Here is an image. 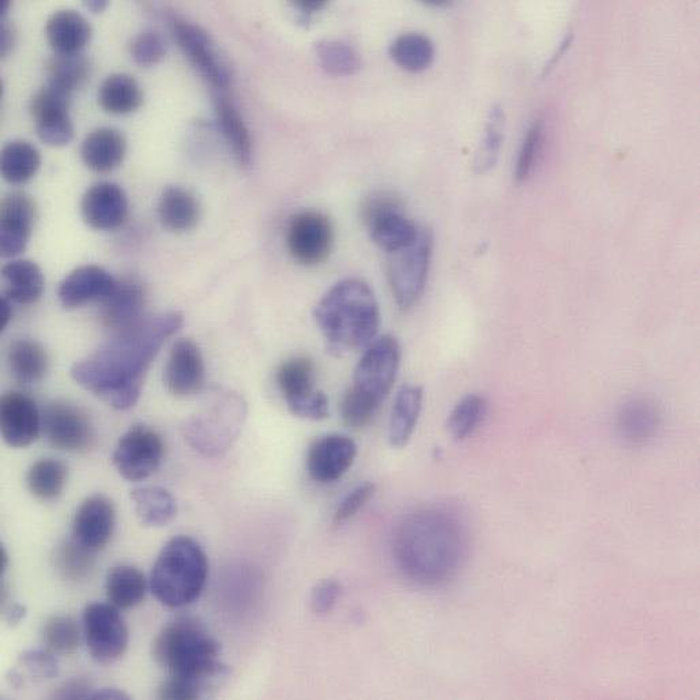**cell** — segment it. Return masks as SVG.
Segmentation results:
<instances>
[{
    "label": "cell",
    "mask_w": 700,
    "mask_h": 700,
    "mask_svg": "<svg viewBox=\"0 0 700 700\" xmlns=\"http://www.w3.org/2000/svg\"><path fill=\"white\" fill-rule=\"evenodd\" d=\"M183 326V315L164 313L143 318L72 367L79 386L117 411H129L141 397L149 367L168 338Z\"/></svg>",
    "instance_id": "6da1fadb"
},
{
    "label": "cell",
    "mask_w": 700,
    "mask_h": 700,
    "mask_svg": "<svg viewBox=\"0 0 700 700\" xmlns=\"http://www.w3.org/2000/svg\"><path fill=\"white\" fill-rule=\"evenodd\" d=\"M393 548L404 576L431 587L449 581L461 567L467 535L455 514L441 508H424L401 522Z\"/></svg>",
    "instance_id": "7a4b0ae2"
},
{
    "label": "cell",
    "mask_w": 700,
    "mask_h": 700,
    "mask_svg": "<svg viewBox=\"0 0 700 700\" xmlns=\"http://www.w3.org/2000/svg\"><path fill=\"white\" fill-rule=\"evenodd\" d=\"M315 322L331 352L369 348L381 327V309L371 286L359 278L340 281L320 298Z\"/></svg>",
    "instance_id": "3957f363"
},
{
    "label": "cell",
    "mask_w": 700,
    "mask_h": 700,
    "mask_svg": "<svg viewBox=\"0 0 700 700\" xmlns=\"http://www.w3.org/2000/svg\"><path fill=\"white\" fill-rule=\"evenodd\" d=\"M221 645L198 622L176 620L160 631L152 645V656L169 676L206 687L227 675L220 659Z\"/></svg>",
    "instance_id": "277c9868"
},
{
    "label": "cell",
    "mask_w": 700,
    "mask_h": 700,
    "mask_svg": "<svg viewBox=\"0 0 700 700\" xmlns=\"http://www.w3.org/2000/svg\"><path fill=\"white\" fill-rule=\"evenodd\" d=\"M209 561L194 538L179 536L165 544L153 566L149 588L163 605L193 604L208 582Z\"/></svg>",
    "instance_id": "5b68a950"
},
{
    "label": "cell",
    "mask_w": 700,
    "mask_h": 700,
    "mask_svg": "<svg viewBox=\"0 0 700 700\" xmlns=\"http://www.w3.org/2000/svg\"><path fill=\"white\" fill-rule=\"evenodd\" d=\"M247 405L239 394L217 392L183 427L188 444L205 457H218L231 449L242 431Z\"/></svg>",
    "instance_id": "8992f818"
},
{
    "label": "cell",
    "mask_w": 700,
    "mask_h": 700,
    "mask_svg": "<svg viewBox=\"0 0 700 700\" xmlns=\"http://www.w3.org/2000/svg\"><path fill=\"white\" fill-rule=\"evenodd\" d=\"M433 251V232L420 228L415 242L389 254V283L403 311L415 307L426 291Z\"/></svg>",
    "instance_id": "52a82bcc"
},
{
    "label": "cell",
    "mask_w": 700,
    "mask_h": 700,
    "mask_svg": "<svg viewBox=\"0 0 700 700\" xmlns=\"http://www.w3.org/2000/svg\"><path fill=\"white\" fill-rule=\"evenodd\" d=\"M401 363L400 343L393 337H382L367 348L356 367L352 392L381 406L397 379Z\"/></svg>",
    "instance_id": "ba28073f"
},
{
    "label": "cell",
    "mask_w": 700,
    "mask_h": 700,
    "mask_svg": "<svg viewBox=\"0 0 700 700\" xmlns=\"http://www.w3.org/2000/svg\"><path fill=\"white\" fill-rule=\"evenodd\" d=\"M84 635L91 658L99 664H112L128 652V624L112 604L94 602L84 611Z\"/></svg>",
    "instance_id": "9c48e42d"
},
{
    "label": "cell",
    "mask_w": 700,
    "mask_h": 700,
    "mask_svg": "<svg viewBox=\"0 0 700 700\" xmlns=\"http://www.w3.org/2000/svg\"><path fill=\"white\" fill-rule=\"evenodd\" d=\"M278 387L295 416L319 422L329 416V401L315 390V369L307 358L291 359L280 367Z\"/></svg>",
    "instance_id": "30bf717a"
},
{
    "label": "cell",
    "mask_w": 700,
    "mask_h": 700,
    "mask_svg": "<svg viewBox=\"0 0 700 700\" xmlns=\"http://www.w3.org/2000/svg\"><path fill=\"white\" fill-rule=\"evenodd\" d=\"M171 28L183 54L197 68L200 76L215 88L227 89L232 83V70L220 51L217 50L209 33L199 25L179 19V17H174L171 20Z\"/></svg>",
    "instance_id": "8fae6325"
},
{
    "label": "cell",
    "mask_w": 700,
    "mask_h": 700,
    "mask_svg": "<svg viewBox=\"0 0 700 700\" xmlns=\"http://www.w3.org/2000/svg\"><path fill=\"white\" fill-rule=\"evenodd\" d=\"M164 452L162 436L152 428L136 426L119 440L112 462L123 479L141 481L157 472L162 467Z\"/></svg>",
    "instance_id": "7c38bea8"
},
{
    "label": "cell",
    "mask_w": 700,
    "mask_h": 700,
    "mask_svg": "<svg viewBox=\"0 0 700 700\" xmlns=\"http://www.w3.org/2000/svg\"><path fill=\"white\" fill-rule=\"evenodd\" d=\"M363 217L371 239L387 254L405 249L415 242L420 228L401 209L393 197L378 195L367 200Z\"/></svg>",
    "instance_id": "4fadbf2b"
},
{
    "label": "cell",
    "mask_w": 700,
    "mask_h": 700,
    "mask_svg": "<svg viewBox=\"0 0 700 700\" xmlns=\"http://www.w3.org/2000/svg\"><path fill=\"white\" fill-rule=\"evenodd\" d=\"M42 431L48 444L67 452L88 451L95 444V428L81 407L54 401L42 415Z\"/></svg>",
    "instance_id": "5bb4252c"
},
{
    "label": "cell",
    "mask_w": 700,
    "mask_h": 700,
    "mask_svg": "<svg viewBox=\"0 0 700 700\" xmlns=\"http://www.w3.org/2000/svg\"><path fill=\"white\" fill-rule=\"evenodd\" d=\"M72 96L68 91L50 84L33 96L31 112L34 129L39 140L45 145L61 147L73 141Z\"/></svg>",
    "instance_id": "9a60e30c"
},
{
    "label": "cell",
    "mask_w": 700,
    "mask_h": 700,
    "mask_svg": "<svg viewBox=\"0 0 700 700\" xmlns=\"http://www.w3.org/2000/svg\"><path fill=\"white\" fill-rule=\"evenodd\" d=\"M335 232L329 218L319 211H302L292 218L286 245L292 258L304 266H317L329 258Z\"/></svg>",
    "instance_id": "2e32d148"
},
{
    "label": "cell",
    "mask_w": 700,
    "mask_h": 700,
    "mask_svg": "<svg viewBox=\"0 0 700 700\" xmlns=\"http://www.w3.org/2000/svg\"><path fill=\"white\" fill-rule=\"evenodd\" d=\"M36 214V204L28 194L6 195L0 206V254L3 258H14L25 251Z\"/></svg>",
    "instance_id": "e0dca14e"
},
{
    "label": "cell",
    "mask_w": 700,
    "mask_h": 700,
    "mask_svg": "<svg viewBox=\"0 0 700 700\" xmlns=\"http://www.w3.org/2000/svg\"><path fill=\"white\" fill-rule=\"evenodd\" d=\"M358 457V445L347 435H325L314 441L307 456V470L320 484L335 483L348 472Z\"/></svg>",
    "instance_id": "ac0fdd59"
},
{
    "label": "cell",
    "mask_w": 700,
    "mask_h": 700,
    "mask_svg": "<svg viewBox=\"0 0 700 700\" xmlns=\"http://www.w3.org/2000/svg\"><path fill=\"white\" fill-rule=\"evenodd\" d=\"M0 431L6 445L24 449L36 441L42 433V413L31 397L22 393H8L0 401Z\"/></svg>",
    "instance_id": "d6986e66"
},
{
    "label": "cell",
    "mask_w": 700,
    "mask_h": 700,
    "mask_svg": "<svg viewBox=\"0 0 700 700\" xmlns=\"http://www.w3.org/2000/svg\"><path fill=\"white\" fill-rule=\"evenodd\" d=\"M166 389L176 397H189L200 392L205 383V361L193 340L183 338L171 349L164 371Z\"/></svg>",
    "instance_id": "ffe728a7"
},
{
    "label": "cell",
    "mask_w": 700,
    "mask_h": 700,
    "mask_svg": "<svg viewBox=\"0 0 700 700\" xmlns=\"http://www.w3.org/2000/svg\"><path fill=\"white\" fill-rule=\"evenodd\" d=\"M117 512L108 497L95 495L78 507L73 518V537L86 548L99 553L113 536Z\"/></svg>",
    "instance_id": "44dd1931"
},
{
    "label": "cell",
    "mask_w": 700,
    "mask_h": 700,
    "mask_svg": "<svg viewBox=\"0 0 700 700\" xmlns=\"http://www.w3.org/2000/svg\"><path fill=\"white\" fill-rule=\"evenodd\" d=\"M81 210L84 220L90 228L111 231L122 227L128 220V195L114 183H97L84 195Z\"/></svg>",
    "instance_id": "7402d4cb"
},
{
    "label": "cell",
    "mask_w": 700,
    "mask_h": 700,
    "mask_svg": "<svg viewBox=\"0 0 700 700\" xmlns=\"http://www.w3.org/2000/svg\"><path fill=\"white\" fill-rule=\"evenodd\" d=\"M146 292L140 281L131 277L114 281L108 296L100 303L101 320L109 329H129L142 320Z\"/></svg>",
    "instance_id": "603a6c76"
},
{
    "label": "cell",
    "mask_w": 700,
    "mask_h": 700,
    "mask_svg": "<svg viewBox=\"0 0 700 700\" xmlns=\"http://www.w3.org/2000/svg\"><path fill=\"white\" fill-rule=\"evenodd\" d=\"M114 280L106 269L96 265H85L73 270L62 281L57 297L63 307L68 309L85 306L91 302L101 303L112 291Z\"/></svg>",
    "instance_id": "cb8c5ba5"
},
{
    "label": "cell",
    "mask_w": 700,
    "mask_h": 700,
    "mask_svg": "<svg viewBox=\"0 0 700 700\" xmlns=\"http://www.w3.org/2000/svg\"><path fill=\"white\" fill-rule=\"evenodd\" d=\"M45 36L56 55L83 54L90 42L91 26L77 11L59 10L45 24Z\"/></svg>",
    "instance_id": "d4e9b609"
},
{
    "label": "cell",
    "mask_w": 700,
    "mask_h": 700,
    "mask_svg": "<svg viewBox=\"0 0 700 700\" xmlns=\"http://www.w3.org/2000/svg\"><path fill=\"white\" fill-rule=\"evenodd\" d=\"M128 142L120 131L100 128L85 138L81 146L83 162L97 174H107L123 163Z\"/></svg>",
    "instance_id": "484cf974"
},
{
    "label": "cell",
    "mask_w": 700,
    "mask_h": 700,
    "mask_svg": "<svg viewBox=\"0 0 700 700\" xmlns=\"http://www.w3.org/2000/svg\"><path fill=\"white\" fill-rule=\"evenodd\" d=\"M423 389L407 384L400 390L395 397L390 417L389 440L395 449H403L417 427L423 409Z\"/></svg>",
    "instance_id": "4316f807"
},
{
    "label": "cell",
    "mask_w": 700,
    "mask_h": 700,
    "mask_svg": "<svg viewBox=\"0 0 700 700\" xmlns=\"http://www.w3.org/2000/svg\"><path fill=\"white\" fill-rule=\"evenodd\" d=\"M158 217L171 232L192 231L199 221L200 206L197 198L187 189L168 187L160 198Z\"/></svg>",
    "instance_id": "83f0119b"
},
{
    "label": "cell",
    "mask_w": 700,
    "mask_h": 700,
    "mask_svg": "<svg viewBox=\"0 0 700 700\" xmlns=\"http://www.w3.org/2000/svg\"><path fill=\"white\" fill-rule=\"evenodd\" d=\"M4 296L19 304H33L44 291V275L37 263L19 260L2 269Z\"/></svg>",
    "instance_id": "f1b7e54d"
},
{
    "label": "cell",
    "mask_w": 700,
    "mask_h": 700,
    "mask_svg": "<svg viewBox=\"0 0 700 700\" xmlns=\"http://www.w3.org/2000/svg\"><path fill=\"white\" fill-rule=\"evenodd\" d=\"M659 427L657 407L646 400H631L622 407L617 417L620 436L631 445L647 444Z\"/></svg>",
    "instance_id": "f546056e"
},
{
    "label": "cell",
    "mask_w": 700,
    "mask_h": 700,
    "mask_svg": "<svg viewBox=\"0 0 700 700\" xmlns=\"http://www.w3.org/2000/svg\"><path fill=\"white\" fill-rule=\"evenodd\" d=\"M216 119L221 134L232 149L239 164L249 166L252 158V140L242 114L226 97L216 99Z\"/></svg>",
    "instance_id": "4dcf8cb0"
},
{
    "label": "cell",
    "mask_w": 700,
    "mask_h": 700,
    "mask_svg": "<svg viewBox=\"0 0 700 700\" xmlns=\"http://www.w3.org/2000/svg\"><path fill=\"white\" fill-rule=\"evenodd\" d=\"M106 589L109 604L118 610H131L145 600L147 581L136 567L123 565L108 572Z\"/></svg>",
    "instance_id": "1f68e13d"
},
{
    "label": "cell",
    "mask_w": 700,
    "mask_h": 700,
    "mask_svg": "<svg viewBox=\"0 0 700 700\" xmlns=\"http://www.w3.org/2000/svg\"><path fill=\"white\" fill-rule=\"evenodd\" d=\"M99 105L108 113H134L143 105L141 86L129 74H112L100 86Z\"/></svg>",
    "instance_id": "d6a6232c"
},
{
    "label": "cell",
    "mask_w": 700,
    "mask_h": 700,
    "mask_svg": "<svg viewBox=\"0 0 700 700\" xmlns=\"http://www.w3.org/2000/svg\"><path fill=\"white\" fill-rule=\"evenodd\" d=\"M138 519L143 526L163 527L176 515L174 496L162 486H142L131 491Z\"/></svg>",
    "instance_id": "836d02e7"
},
{
    "label": "cell",
    "mask_w": 700,
    "mask_h": 700,
    "mask_svg": "<svg viewBox=\"0 0 700 700\" xmlns=\"http://www.w3.org/2000/svg\"><path fill=\"white\" fill-rule=\"evenodd\" d=\"M8 361L15 381L24 384L42 382L48 371L47 352L33 340H17L11 343Z\"/></svg>",
    "instance_id": "e575fe53"
},
{
    "label": "cell",
    "mask_w": 700,
    "mask_h": 700,
    "mask_svg": "<svg viewBox=\"0 0 700 700\" xmlns=\"http://www.w3.org/2000/svg\"><path fill=\"white\" fill-rule=\"evenodd\" d=\"M42 157L36 147L26 141L9 142L2 149L0 171L10 185H25L36 176Z\"/></svg>",
    "instance_id": "d590c367"
},
{
    "label": "cell",
    "mask_w": 700,
    "mask_h": 700,
    "mask_svg": "<svg viewBox=\"0 0 700 700\" xmlns=\"http://www.w3.org/2000/svg\"><path fill=\"white\" fill-rule=\"evenodd\" d=\"M390 56L403 70L420 73L431 67L435 47L431 39L422 33H404L394 40L390 47Z\"/></svg>",
    "instance_id": "8d00e7d4"
},
{
    "label": "cell",
    "mask_w": 700,
    "mask_h": 700,
    "mask_svg": "<svg viewBox=\"0 0 700 700\" xmlns=\"http://www.w3.org/2000/svg\"><path fill=\"white\" fill-rule=\"evenodd\" d=\"M66 481V464L54 458H44L34 462L26 475L29 491L39 501L44 502L59 497L65 490Z\"/></svg>",
    "instance_id": "74e56055"
},
{
    "label": "cell",
    "mask_w": 700,
    "mask_h": 700,
    "mask_svg": "<svg viewBox=\"0 0 700 700\" xmlns=\"http://www.w3.org/2000/svg\"><path fill=\"white\" fill-rule=\"evenodd\" d=\"M57 675H59V664L53 652L28 650L21 654L8 680L11 686L21 688L26 682L53 680Z\"/></svg>",
    "instance_id": "f35d334b"
},
{
    "label": "cell",
    "mask_w": 700,
    "mask_h": 700,
    "mask_svg": "<svg viewBox=\"0 0 700 700\" xmlns=\"http://www.w3.org/2000/svg\"><path fill=\"white\" fill-rule=\"evenodd\" d=\"M95 550L86 548L76 538L67 539L56 548L55 567L67 581L78 582L90 576L96 565Z\"/></svg>",
    "instance_id": "ab89813d"
},
{
    "label": "cell",
    "mask_w": 700,
    "mask_h": 700,
    "mask_svg": "<svg viewBox=\"0 0 700 700\" xmlns=\"http://www.w3.org/2000/svg\"><path fill=\"white\" fill-rule=\"evenodd\" d=\"M90 68V62L83 54L55 55L47 66L48 84L73 95L88 81Z\"/></svg>",
    "instance_id": "60d3db41"
},
{
    "label": "cell",
    "mask_w": 700,
    "mask_h": 700,
    "mask_svg": "<svg viewBox=\"0 0 700 700\" xmlns=\"http://www.w3.org/2000/svg\"><path fill=\"white\" fill-rule=\"evenodd\" d=\"M315 50L320 66L330 76L349 77L360 70L361 59L358 51L341 40H320Z\"/></svg>",
    "instance_id": "b9f144b4"
},
{
    "label": "cell",
    "mask_w": 700,
    "mask_h": 700,
    "mask_svg": "<svg viewBox=\"0 0 700 700\" xmlns=\"http://www.w3.org/2000/svg\"><path fill=\"white\" fill-rule=\"evenodd\" d=\"M486 415V403L481 395L469 394L451 411L447 429L456 440L468 439L483 423Z\"/></svg>",
    "instance_id": "7bdbcfd3"
},
{
    "label": "cell",
    "mask_w": 700,
    "mask_h": 700,
    "mask_svg": "<svg viewBox=\"0 0 700 700\" xmlns=\"http://www.w3.org/2000/svg\"><path fill=\"white\" fill-rule=\"evenodd\" d=\"M43 641L50 652L68 656L81 645V628L72 616H53L44 624Z\"/></svg>",
    "instance_id": "ee69618b"
},
{
    "label": "cell",
    "mask_w": 700,
    "mask_h": 700,
    "mask_svg": "<svg viewBox=\"0 0 700 700\" xmlns=\"http://www.w3.org/2000/svg\"><path fill=\"white\" fill-rule=\"evenodd\" d=\"M503 120L502 109L493 108L488 119L483 143L475 154L474 169L479 174L490 171L497 162L503 143Z\"/></svg>",
    "instance_id": "f6af8a7d"
},
{
    "label": "cell",
    "mask_w": 700,
    "mask_h": 700,
    "mask_svg": "<svg viewBox=\"0 0 700 700\" xmlns=\"http://www.w3.org/2000/svg\"><path fill=\"white\" fill-rule=\"evenodd\" d=\"M543 142V124L537 122L531 125V129L526 131L524 141H522L521 151L518 154V162H516L515 177L518 182H525L529 179L533 169H535L537 163V156L539 149H542Z\"/></svg>",
    "instance_id": "bcb514c9"
},
{
    "label": "cell",
    "mask_w": 700,
    "mask_h": 700,
    "mask_svg": "<svg viewBox=\"0 0 700 700\" xmlns=\"http://www.w3.org/2000/svg\"><path fill=\"white\" fill-rule=\"evenodd\" d=\"M131 56H133L136 65L142 67H151L157 65L165 56V43L158 33L147 31L133 40L131 43Z\"/></svg>",
    "instance_id": "7dc6e473"
},
{
    "label": "cell",
    "mask_w": 700,
    "mask_h": 700,
    "mask_svg": "<svg viewBox=\"0 0 700 700\" xmlns=\"http://www.w3.org/2000/svg\"><path fill=\"white\" fill-rule=\"evenodd\" d=\"M379 407L360 395L349 392L341 403V417L346 426L352 429H361L372 422Z\"/></svg>",
    "instance_id": "c3c4849f"
},
{
    "label": "cell",
    "mask_w": 700,
    "mask_h": 700,
    "mask_svg": "<svg viewBox=\"0 0 700 700\" xmlns=\"http://www.w3.org/2000/svg\"><path fill=\"white\" fill-rule=\"evenodd\" d=\"M375 490L376 486L372 483H364L353 488L338 506L335 514V524L341 525L343 522L353 518L375 495Z\"/></svg>",
    "instance_id": "681fc988"
},
{
    "label": "cell",
    "mask_w": 700,
    "mask_h": 700,
    "mask_svg": "<svg viewBox=\"0 0 700 700\" xmlns=\"http://www.w3.org/2000/svg\"><path fill=\"white\" fill-rule=\"evenodd\" d=\"M341 597V584L336 579H324L322 582L315 584L309 604L317 615H326L336 606Z\"/></svg>",
    "instance_id": "f907efd6"
},
{
    "label": "cell",
    "mask_w": 700,
    "mask_h": 700,
    "mask_svg": "<svg viewBox=\"0 0 700 700\" xmlns=\"http://www.w3.org/2000/svg\"><path fill=\"white\" fill-rule=\"evenodd\" d=\"M204 688L192 680L182 677L169 676L162 686L158 687L157 697L168 700H193L200 697Z\"/></svg>",
    "instance_id": "816d5d0a"
},
{
    "label": "cell",
    "mask_w": 700,
    "mask_h": 700,
    "mask_svg": "<svg viewBox=\"0 0 700 700\" xmlns=\"http://www.w3.org/2000/svg\"><path fill=\"white\" fill-rule=\"evenodd\" d=\"M91 682L85 677H74V679L63 682L54 693L56 699H90Z\"/></svg>",
    "instance_id": "f5cc1de1"
},
{
    "label": "cell",
    "mask_w": 700,
    "mask_h": 700,
    "mask_svg": "<svg viewBox=\"0 0 700 700\" xmlns=\"http://www.w3.org/2000/svg\"><path fill=\"white\" fill-rule=\"evenodd\" d=\"M14 44V29L3 22L2 26H0V55H9L10 51L13 50Z\"/></svg>",
    "instance_id": "db71d44e"
},
{
    "label": "cell",
    "mask_w": 700,
    "mask_h": 700,
    "mask_svg": "<svg viewBox=\"0 0 700 700\" xmlns=\"http://www.w3.org/2000/svg\"><path fill=\"white\" fill-rule=\"evenodd\" d=\"M326 4V2H320V0H298V2L294 3L295 8L300 11L304 20H308L309 17L322 11Z\"/></svg>",
    "instance_id": "11a10c76"
},
{
    "label": "cell",
    "mask_w": 700,
    "mask_h": 700,
    "mask_svg": "<svg viewBox=\"0 0 700 700\" xmlns=\"http://www.w3.org/2000/svg\"><path fill=\"white\" fill-rule=\"evenodd\" d=\"M26 617V608L21 604L11 605L6 612L4 620L6 623L10 625V627H15L22 623V620Z\"/></svg>",
    "instance_id": "9f6ffc18"
},
{
    "label": "cell",
    "mask_w": 700,
    "mask_h": 700,
    "mask_svg": "<svg viewBox=\"0 0 700 700\" xmlns=\"http://www.w3.org/2000/svg\"><path fill=\"white\" fill-rule=\"evenodd\" d=\"M13 318V302L9 297L3 296L0 302V330H4Z\"/></svg>",
    "instance_id": "6f0895ef"
},
{
    "label": "cell",
    "mask_w": 700,
    "mask_h": 700,
    "mask_svg": "<svg viewBox=\"0 0 700 700\" xmlns=\"http://www.w3.org/2000/svg\"><path fill=\"white\" fill-rule=\"evenodd\" d=\"M90 699H102V700H107V699H114V700H119V699H130V697L128 696V693L117 690V688H105V690L101 691H96L94 693H91Z\"/></svg>",
    "instance_id": "680465c9"
},
{
    "label": "cell",
    "mask_w": 700,
    "mask_h": 700,
    "mask_svg": "<svg viewBox=\"0 0 700 700\" xmlns=\"http://www.w3.org/2000/svg\"><path fill=\"white\" fill-rule=\"evenodd\" d=\"M86 8H88L90 11H94V13H101V11H105L107 9L108 2H102V0H94V2H86Z\"/></svg>",
    "instance_id": "91938a15"
},
{
    "label": "cell",
    "mask_w": 700,
    "mask_h": 700,
    "mask_svg": "<svg viewBox=\"0 0 700 700\" xmlns=\"http://www.w3.org/2000/svg\"><path fill=\"white\" fill-rule=\"evenodd\" d=\"M10 564V558H9V554L8 550H6V548L0 547V573H4L6 570H8Z\"/></svg>",
    "instance_id": "94428289"
},
{
    "label": "cell",
    "mask_w": 700,
    "mask_h": 700,
    "mask_svg": "<svg viewBox=\"0 0 700 700\" xmlns=\"http://www.w3.org/2000/svg\"><path fill=\"white\" fill-rule=\"evenodd\" d=\"M9 8H10V3L3 2L2 8H0V15L4 17L6 14H8Z\"/></svg>",
    "instance_id": "6125c7cd"
}]
</instances>
